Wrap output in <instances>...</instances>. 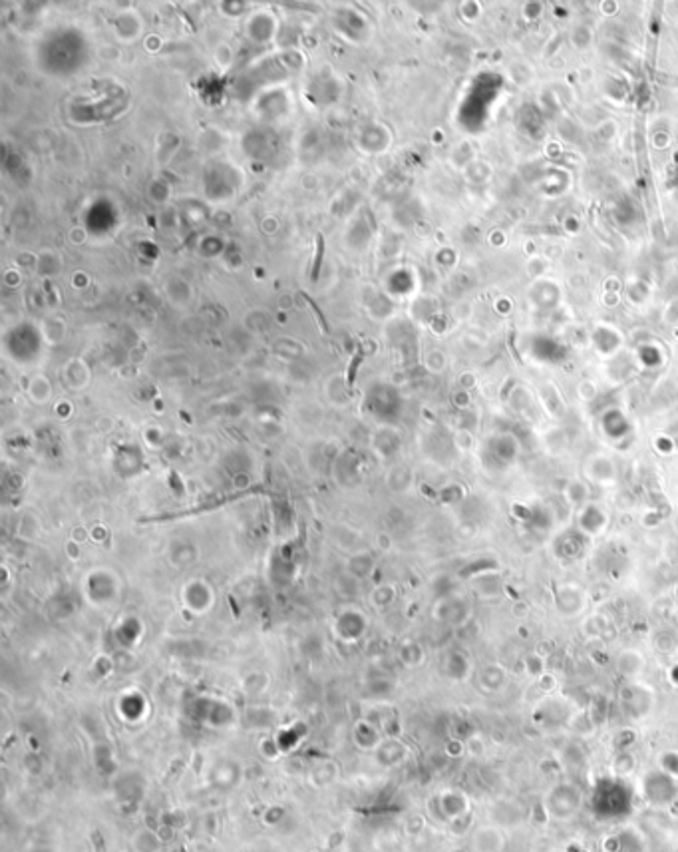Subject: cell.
Instances as JSON below:
<instances>
[{
	"label": "cell",
	"instance_id": "1",
	"mask_svg": "<svg viewBox=\"0 0 678 852\" xmlns=\"http://www.w3.org/2000/svg\"><path fill=\"white\" fill-rule=\"evenodd\" d=\"M607 522L609 516L604 514V510L597 504H589L579 512V528L591 536L603 534L607 530Z\"/></svg>",
	"mask_w": 678,
	"mask_h": 852
}]
</instances>
